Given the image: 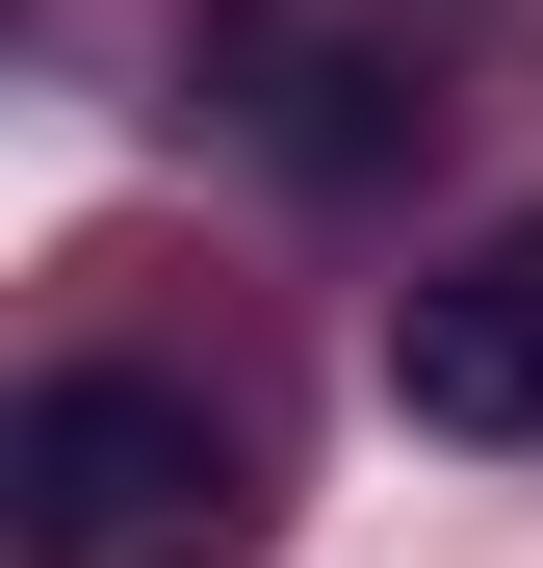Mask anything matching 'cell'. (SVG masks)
Instances as JSON below:
<instances>
[{"label":"cell","instance_id":"1","mask_svg":"<svg viewBox=\"0 0 543 568\" xmlns=\"http://www.w3.org/2000/svg\"><path fill=\"white\" fill-rule=\"evenodd\" d=\"M0 542L27 568H233L259 542V439L181 362H52L0 414Z\"/></svg>","mask_w":543,"mask_h":568},{"label":"cell","instance_id":"2","mask_svg":"<svg viewBox=\"0 0 543 568\" xmlns=\"http://www.w3.org/2000/svg\"><path fill=\"white\" fill-rule=\"evenodd\" d=\"M389 414H414V439H543V207L466 233V258L389 311Z\"/></svg>","mask_w":543,"mask_h":568}]
</instances>
